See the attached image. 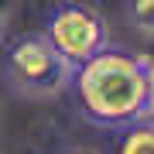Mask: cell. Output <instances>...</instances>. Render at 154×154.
<instances>
[{"mask_svg":"<svg viewBox=\"0 0 154 154\" xmlns=\"http://www.w3.org/2000/svg\"><path fill=\"white\" fill-rule=\"evenodd\" d=\"M72 99L89 123L106 130H127L147 120L154 96V62L147 55L106 45L99 55L72 72Z\"/></svg>","mask_w":154,"mask_h":154,"instance_id":"6da1fadb","label":"cell"},{"mask_svg":"<svg viewBox=\"0 0 154 154\" xmlns=\"http://www.w3.org/2000/svg\"><path fill=\"white\" fill-rule=\"evenodd\" d=\"M72 69L65 58L51 48V41L41 31L21 34L7 48L4 58V79L17 96L24 99H55L69 89Z\"/></svg>","mask_w":154,"mask_h":154,"instance_id":"7a4b0ae2","label":"cell"},{"mask_svg":"<svg viewBox=\"0 0 154 154\" xmlns=\"http://www.w3.org/2000/svg\"><path fill=\"white\" fill-rule=\"evenodd\" d=\"M45 38L51 41V48L69 62L72 69H79L82 62L110 45V31H106V17L89 4L79 0H62L58 7H51L48 21H45Z\"/></svg>","mask_w":154,"mask_h":154,"instance_id":"3957f363","label":"cell"},{"mask_svg":"<svg viewBox=\"0 0 154 154\" xmlns=\"http://www.w3.org/2000/svg\"><path fill=\"white\" fill-rule=\"evenodd\" d=\"M116 154H154V120L130 123V127L120 134Z\"/></svg>","mask_w":154,"mask_h":154,"instance_id":"277c9868","label":"cell"},{"mask_svg":"<svg viewBox=\"0 0 154 154\" xmlns=\"http://www.w3.org/2000/svg\"><path fill=\"white\" fill-rule=\"evenodd\" d=\"M123 14H127V24L134 31L154 38V0H127Z\"/></svg>","mask_w":154,"mask_h":154,"instance_id":"5b68a950","label":"cell"},{"mask_svg":"<svg viewBox=\"0 0 154 154\" xmlns=\"http://www.w3.org/2000/svg\"><path fill=\"white\" fill-rule=\"evenodd\" d=\"M7 31H11V11H7V4L0 0V45L7 41Z\"/></svg>","mask_w":154,"mask_h":154,"instance_id":"8992f818","label":"cell"},{"mask_svg":"<svg viewBox=\"0 0 154 154\" xmlns=\"http://www.w3.org/2000/svg\"><path fill=\"white\" fill-rule=\"evenodd\" d=\"M62 154H99V151L89 147V144H75V147H69V151H62Z\"/></svg>","mask_w":154,"mask_h":154,"instance_id":"52a82bcc","label":"cell"},{"mask_svg":"<svg viewBox=\"0 0 154 154\" xmlns=\"http://www.w3.org/2000/svg\"><path fill=\"white\" fill-rule=\"evenodd\" d=\"M147 120H154V96H151V113H147Z\"/></svg>","mask_w":154,"mask_h":154,"instance_id":"ba28073f","label":"cell"}]
</instances>
